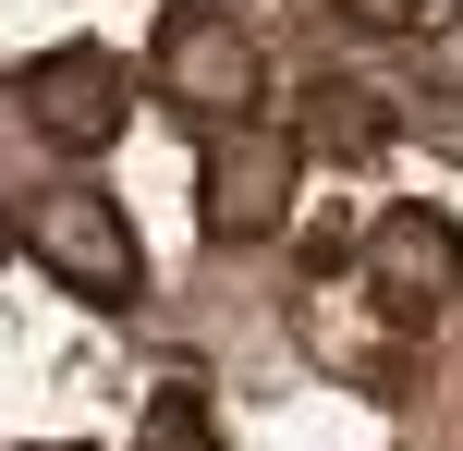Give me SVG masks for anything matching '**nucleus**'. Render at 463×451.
I'll return each instance as SVG.
<instances>
[{
    "instance_id": "f257e3e1",
    "label": "nucleus",
    "mask_w": 463,
    "mask_h": 451,
    "mask_svg": "<svg viewBox=\"0 0 463 451\" xmlns=\"http://www.w3.org/2000/svg\"><path fill=\"white\" fill-rule=\"evenodd\" d=\"M293 171L305 146L280 135V122H208V159H195V220H208V244H269L280 220H293Z\"/></svg>"
},
{
    "instance_id": "f03ea898",
    "label": "nucleus",
    "mask_w": 463,
    "mask_h": 451,
    "mask_svg": "<svg viewBox=\"0 0 463 451\" xmlns=\"http://www.w3.org/2000/svg\"><path fill=\"white\" fill-rule=\"evenodd\" d=\"M24 257H37L61 293H86V305H135V293H146L135 220H122L98 183H49L37 208H24Z\"/></svg>"
},
{
    "instance_id": "7ed1b4c3",
    "label": "nucleus",
    "mask_w": 463,
    "mask_h": 451,
    "mask_svg": "<svg viewBox=\"0 0 463 451\" xmlns=\"http://www.w3.org/2000/svg\"><path fill=\"white\" fill-rule=\"evenodd\" d=\"M122 110H135V73L110 61V49H37L24 61V122H37L49 146H73V159H98V146L122 135Z\"/></svg>"
},
{
    "instance_id": "20e7f679",
    "label": "nucleus",
    "mask_w": 463,
    "mask_h": 451,
    "mask_svg": "<svg viewBox=\"0 0 463 451\" xmlns=\"http://www.w3.org/2000/svg\"><path fill=\"white\" fill-rule=\"evenodd\" d=\"M366 293H378V317H402V330L439 317L451 293H463V232H451L439 208H391L366 232Z\"/></svg>"
},
{
    "instance_id": "39448f33",
    "label": "nucleus",
    "mask_w": 463,
    "mask_h": 451,
    "mask_svg": "<svg viewBox=\"0 0 463 451\" xmlns=\"http://www.w3.org/2000/svg\"><path fill=\"white\" fill-rule=\"evenodd\" d=\"M159 86L184 98V110H208V122H244L256 110V37L232 13H208V0H184L171 37H159Z\"/></svg>"
},
{
    "instance_id": "423d86ee",
    "label": "nucleus",
    "mask_w": 463,
    "mask_h": 451,
    "mask_svg": "<svg viewBox=\"0 0 463 451\" xmlns=\"http://www.w3.org/2000/svg\"><path fill=\"white\" fill-rule=\"evenodd\" d=\"M305 110H317V146H342V159H378V146H391V98H378V86L317 73V86H305Z\"/></svg>"
},
{
    "instance_id": "0eeeda50",
    "label": "nucleus",
    "mask_w": 463,
    "mask_h": 451,
    "mask_svg": "<svg viewBox=\"0 0 463 451\" xmlns=\"http://www.w3.org/2000/svg\"><path fill=\"white\" fill-rule=\"evenodd\" d=\"M135 451H220V428H208V390H159V403L135 415Z\"/></svg>"
},
{
    "instance_id": "6e6552de",
    "label": "nucleus",
    "mask_w": 463,
    "mask_h": 451,
    "mask_svg": "<svg viewBox=\"0 0 463 451\" xmlns=\"http://www.w3.org/2000/svg\"><path fill=\"white\" fill-rule=\"evenodd\" d=\"M342 13H354V24H378V37H415V24H439L451 0H342Z\"/></svg>"
},
{
    "instance_id": "1a4fd4ad",
    "label": "nucleus",
    "mask_w": 463,
    "mask_h": 451,
    "mask_svg": "<svg viewBox=\"0 0 463 451\" xmlns=\"http://www.w3.org/2000/svg\"><path fill=\"white\" fill-rule=\"evenodd\" d=\"M61 451H73V439H61Z\"/></svg>"
}]
</instances>
